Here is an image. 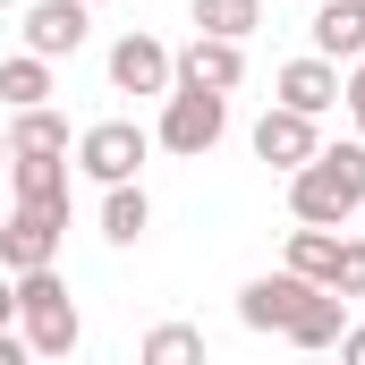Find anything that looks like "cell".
Instances as JSON below:
<instances>
[{
  "label": "cell",
  "mask_w": 365,
  "mask_h": 365,
  "mask_svg": "<svg viewBox=\"0 0 365 365\" xmlns=\"http://www.w3.org/2000/svg\"><path fill=\"white\" fill-rule=\"evenodd\" d=\"M357 204H365V136H349V145H314V153L289 170V212L314 221V230H340Z\"/></svg>",
  "instance_id": "6da1fadb"
},
{
  "label": "cell",
  "mask_w": 365,
  "mask_h": 365,
  "mask_svg": "<svg viewBox=\"0 0 365 365\" xmlns=\"http://www.w3.org/2000/svg\"><path fill=\"white\" fill-rule=\"evenodd\" d=\"M17 323H26V349L34 357H68L77 340H86V323H77V297H68V280L51 272H17Z\"/></svg>",
  "instance_id": "7a4b0ae2"
},
{
  "label": "cell",
  "mask_w": 365,
  "mask_h": 365,
  "mask_svg": "<svg viewBox=\"0 0 365 365\" xmlns=\"http://www.w3.org/2000/svg\"><path fill=\"white\" fill-rule=\"evenodd\" d=\"M221 128H230V93H212V86H179L170 77V93H162V145L179 153V162H204L212 145H221Z\"/></svg>",
  "instance_id": "3957f363"
},
{
  "label": "cell",
  "mask_w": 365,
  "mask_h": 365,
  "mask_svg": "<svg viewBox=\"0 0 365 365\" xmlns=\"http://www.w3.org/2000/svg\"><path fill=\"white\" fill-rule=\"evenodd\" d=\"M145 145H153V136H145L136 119H102V128L77 136V170L102 179V187H119V179H136V170H145Z\"/></svg>",
  "instance_id": "277c9868"
},
{
  "label": "cell",
  "mask_w": 365,
  "mask_h": 365,
  "mask_svg": "<svg viewBox=\"0 0 365 365\" xmlns=\"http://www.w3.org/2000/svg\"><path fill=\"white\" fill-rule=\"evenodd\" d=\"M60 230H68V212H43V204L0 212V272H43L60 255Z\"/></svg>",
  "instance_id": "5b68a950"
},
{
  "label": "cell",
  "mask_w": 365,
  "mask_h": 365,
  "mask_svg": "<svg viewBox=\"0 0 365 365\" xmlns=\"http://www.w3.org/2000/svg\"><path fill=\"white\" fill-rule=\"evenodd\" d=\"M340 331H349V297H340L331 280H306V297L289 306V323H280V340H289V349H331Z\"/></svg>",
  "instance_id": "8992f818"
},
{
  "label": "cell",
  "mask_w": 365,
  "mask_h": 365,
  "mask_svg": "<svg viewBox=\"0 0 365 365\" xmlns=\"http://www.w3.org/2000/svg\"><path fill=\"white\" fill-rule=\"evenodd\" d=\"M170 77H179V68H170V51H162L153 34H119V43H110V86L119 93H170Z\"/></svg>",
  "instance_id": "52a82bcc"
},
{
  "label": "cell",
  "mask_w": 365,
  "mask_h": 365,
  "mask_svg": "<svg viewBox=\"0 0 365 365\" xmlns=\"http://www.w3.org/2000/svg\"><path fill=\"white\" fill-rule=\"evenodd\" d=\"M86 9H93V0H34V9H26V51L68 60V51L86 43Z\"/></svg>",
  "instance_id": "ba28073f"
},
{
  "label": "cell",
  "mask_w": 365,
  "mask_h": 365,
  "mask_svg": "<svg viewBox=\"0 0 365 365\" xmlns=\"http://www.w3.org/2000/svg\"><path fill=\"white\" fill-rule=\"evenodd\" d=\"M170 68H179V86H212V93H230L238 77H247L238 43H230V34H204V26H195V43H187V51L170 60Z\"/></svg>",
  "instance_id": "9c48e42d"
},
{
  "label": "cell",
  "mask_w": 365,
  "mask_h": 365,
  "mask_svg": "<svg viewBox=\"0 0 365 365\" xmlns=\"http://www.w3.org/2000/svg\"><path fill=\"white\" fill-rule=\"evenodd\" d=\"M314 153V119L306 110H289V102H272L264 119H255V162H272V170H297Z\"/></svg>",
  "instance_id": "30bf717a"
},
{
  "label": "cell",
  "mask_w": 365,
  "mask_h": 365,
  "mask_svg": "<svg viewBox=\"0 0 365 365\" xmlns=\"http://www.w3.org/2000/svg\"><path fill=\"white\" fill-rule=\"evenodd\" d=\"M9 187H17V204L68 212V153H9Z\"/></svg>",
  "instance_id": "8fae6325"
},
{
  "label": "cell",
  "mask_w": 365,
  "mask_h": 365,
  "mask_svg": "<svg viewBox=\"0 0 365 365\" xmlns=\"http://www.w3.org/2000/svg\"><path fill=\"white\" fill-rule=\"evenodd\" d=\"M280 102L306 110V119H323V110L340 102V60H323V51H314V60H289V68H280Z\"/></svg>",
  "instance_id": "7c38bea8"
},
{
  "label": "cell",
  "mask_w": 365,
  "mask_h": 365,
  "mask_svg": "<svg viewBox=\"0 0 365 365\" xmlns=\"http://www.w3.org/2000/svg\"><path fill=\"white\" fill-rule=\"evenodd\" d=\"M297 297H306V272H272V280H247V289H238V323H247V331H280Z\"/></svg>",
  "instance_id": "4fadbf2b"
},
{
  "label": "cell",
  "mask_w": 365,
  "mask_h": 365,
  "mask_svg": "<svg viewBox=\"0 0 365 365\" xmlns=\"http://www.w3.org/2000/svg\"><path fill=\"white\" fill-rule=\"evenodd\" d=\"M314 51L323 60H357L365 51V0H323L314 9Z\"/></svg>",
  "instance_id": "5bb4252c"
},
{
  "label": "cell",
  "mask_w": 365,
  "mask_h": 365,
  "mask_svg": "<svg viewBox=\"0 0 365 365\" xmlns=\"http://www.w3.org/2000/svg\"><path fill=\"white\" fill-rule=\"evenodd\" d=\"M145 230H153V204H145V187H136V179H119L110 195H102V238H110V247H136Z\"/></svg>",
  "instance_id": "9a60e30c"
},
{
  "label": "cell",
  "mask_w": 365,
  "mask_h": 365,
  "mask_svg": "<svg viewBox=\"0 0 365 365\" xmlns=\"http://www.w3.org/2000/svg\"><path fill=\"white\" fill-rule=\"evenodd\" d=\"M9 153H68V119H60L51 102L17 110V119H9Z\"/></svg>",
  "instance_id": "2e32d148"
},
{
  "label": "cell",
  "mask_w": 365,
  "mask_h": 365,
  "mask_svg": "<svg viewBox=\"0 0 365 365\" xmlns=\"http://www.w3.org/2000/svg\"><path fill=\"white\" fill-rule=\"evenodd\" d=\"M0 102H9V110H34V102H51V60H43V51H26V60H0Z\"/></svg>",
  "instance_id": "e0dca14e"
},
{
  "label": "cell",
  "mask_w": 365,
  "mask_h": 365,
  "mask_svg": "<svg viewBox=\"0 0 365 365\" xmlns=\"http://www.w3.org/2000/svg\"><path fill=\"white\" fill-rule=\"evenodd\" d=\"M195 26H204V34H230V43H247V34L264 26V0H195Z\"/></svg>",
  "instance_id": "ac0fdd59"
},
{
  "label": "cell",
  "mask_w": 365,
  "mask_h": 365,
  "mask_svg": "<svg viewBox=\"0 0 365 365\" xmlns=\"http://www.w3.org/2000/svg\"><path fill=\"white\" fill-rule=\"evenodd\" d=\"M331 264H340V238L306 221V230L289 238V272H306V280H331Z\"/></svg>",
  "instance_id": "d6986e66"
},
{
  "label": "cell",
  "mask_w": 365,
  "mask_h": 365,
  "mask_svg": "<svg viewBox=\"0 0 365 365\" xmlns=\"http://www.w3.org/2000/svg\"><path fill=\"white\" fill-rule=\"evenodd\" d=\"M204 357V331L195 323H162V331H145V365H187Z\"/></svg>",
  "instance_id": "ffe728a7"
},
{
  "label": "cell",
  "mask_w": 365,
  "mask_h": 365,
  "mask_svg": "<svg viewBox=\"0 0 365 365\" xmlns=\"http://www.w3.org/2000/svg\"><path fill=\"white\" fill-rule=\"evenodd\" d=\"M331 289H340V297H365V238H340V264H331Z\"/></svg>",
  "instance_id": "44dd1931"
},
{
  "label": "cell",
  "mask_w": 365,
  "mask_h": 365,
  "mask_svg": "<svg viewBox=\"0 0 365 365\" xmlns=\"http://www.w3.org/2000/svg\"><path fill=\"white\" fill-rule=\"evenodd\" d=\"M340 102H365V51L349 60V86H340Z\"/></svg>",
  "instance_id": "7402d4cb"
},
{
  "label": "cell",
  "mask_w": 365,
  "mask_h": 365,
  "mask_svg": "<svg viewBox=\"0 0 365 365\" xmlns=\"http://www.w3.org/2000/svg\"><path fill=\"white\" fill-rule=\"evenodd\" d=\"M17 314V272H0V323Z\"/></svg>",
  "instance_id": "603a6c76"
},
{
  "label": "cell",
  "mask_w": 365,
  "mask_h": 365,
  "mask_svg": "<svg viewBox=\"0 0 365 365\" xmlns=\"http://www.w3.org/2000/svg\"><path fill=\"white\" fill-rule=\"evenodd\" d=\"M331 349H340V357H357V365H365V331H340Z\"/></svg>",
  "instance_id": "cb8c5ba5"
},
{
  "label": "cell",
  "mask_w": 365,
  "mask_h": 365,
  "mask_svg": "<svg viewBox=\"0 0 365 365\" xmlns=\"http://www.w3.org/2000/svg\"><path fill=\"white\" fill-rule=\"evenodd\" d=\"M349 110H357V136H365V102H349Z\"/></svg>",
  "instance_id": "d4e9b609"
},
{
  "label": "cell",
  "mask_w": 365,
  "mask_h": 365,
  "mask_svg": "<svg viewBox=\"0 0 365 365\" xmlns=\"http://www.w3.org/2000/svg\"><path fill=\"white\" fill-rule=\"evenodd\" d=\"M0 162H9V128H0Z\"/></svg>",
  "instance_id": "484cf974"
},
{
  "label": "cell",
  "mask_w": 365,
  "mask_h": 365,
  "mask_svg": "<svg viewBox=\"0 0 365 365\" xmlns=\"http://www.w3.org/2000/svg\"><path fill=\"white\" fill-rule=\"evenodd\" d=\"M0 9H17V0H0Z\"/></svg>",
  "instance_id": "4316f807"
}]
</instances>
